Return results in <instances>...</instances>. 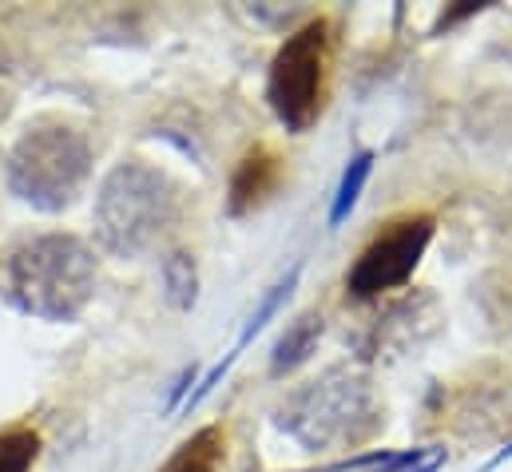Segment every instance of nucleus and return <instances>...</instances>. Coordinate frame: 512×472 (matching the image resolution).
Wrapping results in <instances>:
<instances>
[{
  "mask_svg": "<svg viewBox=\"0 0 512 472\" xmlns=\"http://www.w3.org/2000/svg\"><path fill=\"white\" fill-rule=\"evenodd\" d=\"M96 286V262L84 242L64 235L36 238L12 254V290L24 310L68 322Z\"/></svg>",
  "mask_w": 512,
  "mask_h": 472,
  "instance_id": "obj_1",
  "label": "nucleus"
},
{
  "mask_svg": "<svg viewBox=\"0 0 512 472\" xmlns=\"http://www.w3.org/2000/svg\"><path fill=\"white\" fill-rule=\"evenodd\" d=\"M326 68H330V24L326 20H310L278 48L270 64V80H266V100L290 131H306L318 119L322 96H326Z\"/></svg>",
  "mask_w": 512,
  "mask_h": 472,
  "instance_id": "obj_2",
  "label": "nucleus"
},
{
  "mask_svg": "<svg viewBox=\"0 0 512 472\" xmlns=\"http://www.w3.org/2000/svg\"><path fill=\"white\" fill-rule=\"evenodd\" d=\"M171 219V187L159 171L143 163H124L112 171L100 195V231L120 254L143 250Z\"/></svg>",
  "mask_w": 512,
  "mask_h": 472,
  "instance_id": "obj_3",
  "label": "nucleus"
},
{
  "mask_svg": "<svg viewBox=\"0 0 512 472\" xmlns=\"http://www.w3.org/2000/svg\"><path fill=\"white\" fill-rule=\"evenodd\" d=\"M84 175H88V147L68 127H52V131L40 127L24 135L8 163L12 191L36 207H64Z\"/></svg>",
  "mask_w": 512,
  "mask_h": 472,
  "instance_id": "obj_4",
  "label": "nucleus"
},
{
  "mask_svg": "<svg viewBox=\"0 0 512 472\" xmlns=\"http://www.w3.org/2000/svg\"><path fill=\"white\" fill-rule=\"evenodd\" d=\"M429 238H433V219L429 215H405V219L389 223L382 235L358 254L354 270L346 274L350 294L354 298H378L385 290L409 282V274L417 270Z\"/></svg>",
  "mask_w": 512,
  "mask_h": 472,
  "instance_id": "obj_5",
  "label": "nucleus"
},
{
  "mask_svg": "<svg viewBox=\"0 0 512 472\" xmlns=\"http://www.w3.org/2000/svg\"><path fill=\"white\" fill-rule=\"evenodd\" d=\"M278 179H282L278 155L266 151V147H255V151L239 163V171H235V179H231V211L243 215V211L258 207V203L278 187Z\"/></svg>",
  "mask_w": 512,
  "mask_h": 472,
  "instance_id": "obj_6",
  "label": "nucleus"
},
{
  "mask_svg": "<svg viewBox=\"0 0 512 472\" xmlns=\"http://www.w3.org/2000/svg\"><path fill=\"white\" fill-rule=\"evenodd\" d=\"M223 457H227V437H223L219 425H207L191 441H183L175 449V457L159 472H219L223 469Z\"/></svg>",
  "mask_w": 512,
  "mask_h": 472,
  "instance_id": "obj_7",
  "label": "nucleus"
},
{
  "mask_svg": "<svg viewBox=\"0 0 512 472\" xmlns=\"http://www.w3.org/2000/svg\"><path fill=\"white\" fill-rule=\"evenodd\" d=\"M318 334H322V318H314V314H306V318H298L294 322V330L274 346V373H282V369H294V365H302L306 357L314 354V346H318Z\"/></svg>",
  "mask_w": 512,
  "mask_h": 472,
  "instance_id": "obj_8",
  "label": "nucleus"
},
{
  "mask_svg": "<svg viewBox=\"0 0 512 472\" xmlns=\"http://www.w3.org/2000/svg\"><path fill=\"white\" fill-rule=\"evenodd\" d=\"M370 171H374V151H362V155H354V159H350V167L342 171V183H338L334 207H330V227L346 223V215L358 207V199H362V187H366Z\"/></svg>",
  "mask_w": 512,
  "mask_h": 472,
  "instance_id": "obj_9",
  "label": "nucleus"
},
{
  "mask_svg": "<svg viewBox=\"0 0 512 472\" xmlns=\"http://www.w3.org/2000/svg\"><path fill=\"white\" fill-rule=\"evenodd\" d=\"M40 457V433L36 429H4L0 433V472H28Z\"/></svg>",
  "mask_w": 512,
  "mask_h": 472,
  "instance_id": "obj_10",
  "label": "nucleus"
},
{
  "mask_svg": "<svg viewBox=\"0 0 512 472\" xmlns=\"http://www.w3.org/2000/svg\"><path fill=\"white\" fill-rule=\"evenodd\" d=\"M163 274H167L171 302H175L179 310H187V306L195 302V262H191L187 254H171L167 266H163Z\"/></svg>",
  "mask_w": 512,
  "mask_h": 472,
  "instance_id": "obj_11",
  "label": "nucleus"
}]
</instances>
